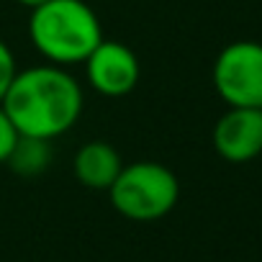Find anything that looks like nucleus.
Returning <instances> with one entry per match:
<instances>
[{
  "label": "nucleus",
  "mask_w": 262,
  "mask_h": 262,
  "mask_svg": "<svg viewBox=\"0 0 262 262\" xmlns=\"http://www.w3.org/2000/svg\"><path fill=\"white\" fill-rule=\"evenodd\" d=\"M88 64V82L111 98L126 95L139 82V59L128 47L118 41H100L93 54L85 59Z\"/></svg>",
  "instance_id": "nucleus-5"
},
{
  "label": "nucleus",
  "mask_w": 262,
  "mask_h": 262,
  "mask_svg": "<svg viewBox=\"0 0 262 262\" xmlns=\"http://www.w3.org/2000/svg\"><path fill=\"white\" fill-rule=\"evenodd\" d=\"M213 85L231 108H262V44H229L213 64Z\"/></svg>",
  "instance_id": "nucleus-4"
},
{
  "label": "nucleus",
  "mask_w": 262,
  "mask_h": 262,
  "mask_svg": "<svg viewBox=\"0 0 262 262\" xmlns=\"http://www.w3.org/2000/svg\"><path fill=\"white\" fill-rule=\"evenodd\" d=\"M121 155L105 142H88L75 155V175L93 190H108L121 172Z\"/></svg>",
  "instance_id": "nucleus-7"
},
{
  "label": "nucleus",
  "mask_w": 262,
  "mask_h": 262,
  "mask_svg": "<svg viewBox=\"0 0 262 262\" xmlns=\"http://www.w3.org/2000/svg\"><path fill=\"white\" fill-rule=\"evenodd\" d=\"M16 59H13V52L8 49L6 41H0V100L6 98L13 77H16Z\"/></svg>",
  "instance_id": "nucleus-10"
},
{
  "label": "nucleus",
  "mask_w": 262,
  "mask_h": 262,
  "mask_svg": "<svg viewBox=\"0 0 262 262\" xmlns=\"http://www.w3.org/2000/svg\"><path fill=\"white\" fill-rule=\"evenodd\" d=\"M18 139H21V137H18L16 126L11 123L8 113L3 111V105H0V162H8V157L13 155Z\"/></svg>",
  "instance_id": "nucleus-9"
},
{
  "label": "nucleus",
  "mask_w": 262,
  "mask_h": 262,
  "mask_svg": "<svg viewBox=\"0 0 262 262\" xmlns=\"http://www.w3.org/2000/svg\"><path fill=\"white\" fill-rule=\"evenodd\" d=\"M111 203L118 213L134 221H155L167 216L180 195V185L172 170L160 162H134L121 167L118 178L108 188Z\"/></svg>",
  "instance_id": "nucleus-3"
},
{
  "label": "nucleus",
  "mask_w": 262,
  "mask_h": 262,
  "mask_svg": "<svg viewBox=\"0 0 262 262\" xmlns=\"http://www.w3.org/2000/svg\"><path fill=\"white\" fill-rule=\"evenodd\" d=\"M8 162L21 175H36V172H41L49 165V144L41 142V139L21 137L16 149H13V155L8 157Z\"/></svg>",
  "instance_id": "nucleus-8"
},
{
  "label": "nucleus",
  "mask_w": 262,
  "mask_h": 262,
  "mask_svg": "<svg viewBox=\"0 0 262 262\" xmlns=\"http://www.w3.org/2000/svg\"><path fill=\"white\" fill-rule=\"evenodd\" d=\"M29 36L34 47L57 64L85 62L103 41L100 21L82 0H47L34 8Z\"/></svg>",
  "instance_id": "nucleus-2"
},
{
  "label": "nucleus",
  "mask_w": 262,
  "mask_h": 262,
  "mask_svg": "<svg viewBox=\"0 0 262 262\" xmlns=\"http://www.w3.org/2000/svg\"><path fill=\"white\" fill-rule=\"evenodd\" d=\"M213 147L229 162H247L262 152V108H229L213 128Z\"/></svg>",
  "instance_id": "nucleus-6"
},
{
  "label": "nucleus",
  "mask_w": 262,
  "mask_h": 262,
  "mask_svg": "<svg viewBox=\"0 0 262 262\" xmlns=\"http://www.w3.org/2000/svg\"><path fill=\"white\" fill-rule=\"evenodd\" d=\"M18 3L34 11V8H39V6H44V3H47V0H18Z\"/></svg>",
  "instance_id": "nucleus-11"
},
{
  "label": "nucleus",
  "mask_w": 262,
  "mask_h": 262,
  "mask_svg": "<svg viewBox=\"0 0 262 262\" xmlns=\"http://www.w3.org/2000/svg\"><path fill=\"white\" fill-rule=\"evenodd\" d=\"M3 103L18 137L49 142L75 126L82 113V90L72 75L54 64L16 72Z\"/></svg>",
  "instance_id": "nucleus-1"
}]
</instances>
